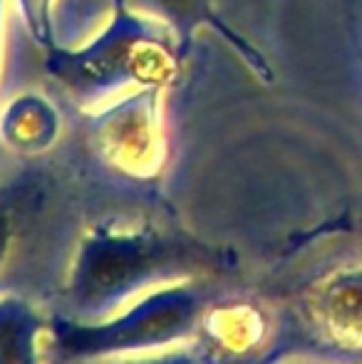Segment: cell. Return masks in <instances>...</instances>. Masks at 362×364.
Listing matches in <instances>:
<instances>
[{
  "label": "cell",
  "mask_w": 362,
  "mask_h": 364,
  "mask_svg": "<svg viewBox=\"0 0 362 364\" xmlns=\"http://www.w3.org/2000/svg\"><path fill=\"white\" fill-rule=\"evenodd\" d=\"M161 5H166L169 10H174V13H188V10L193 8V3L196 0H159Z\"/></svg>",
  "instance_id": "52a82bcc"
},
{
  "label": "cell",
  "mask_w": 362,
  "mask_h": 364,
  "mask_svg": "<svg viewBox=\"0 0 362 364\" xmlns=\"http://www.w3.org/2000/svg\"><path fill=\"white\" fill-rule=\"evenodd\" d=\"M48 322L25 297L0 295V364H40Z\"/></svg>",
  "instance_id": "3957f363"
},
{
  "label": "cell",
  "mask_w": 362,
  "mask_h": 364,
  "mask_svg": "<svg viewBox=\"0 0 362 364\" xmlns=\"http://www.w3.org/2000/svg\"><path fill=\"white\" fill-rule=\"evenodd\" d=\"M193 315V295L183 290H161L102 320L90 322L55 315L48 322V332L63 360L102 362L169 345L191 327Z\"/></svg>",
  "instance_id": "7a4b0ae2"
},
{
  "label": "cell",
  "mask_w": 362,
  "mask_h": 364,
  "mask_svg": "<svg viewBox=\"0 0 362 364\" xmlns=\"http://www.w3.org/2000/svg\"><path fill=\"white\" fill-rule=\"evenodd\" d=\"M100 149L115 166L137 171L149 151L144 114L132 107L117 112L110 122L100 127Z\"/></svg>",
  "instance_id": "277c9868"
},
{
  "label": "cell",
  "mask_w": 362,
  "mask_h": 364,
  "mask_svg": "<svg viewBox=\"0 0 362 364\" xmlns=\"http://www.w3.org/2000/svg\"><path fill=\"white\" fill-rule=\"evenodd\" d=\"M132 364H193L183 357H161V360H147V362H132Z\"/></svg>",
  "instance_id": "ba28073f"
},
{
  "label": "cell",
  "mask_w": 362,
  "mask_h": 364,
  "mask_svg": "<svg viewBox=\"0 0 362 364\" xmlns=\"http://www.w3.org/2000/svg\"><path fill=\"white\" fill-rule=\"evenodd\" d=\"M58 129L55 112L38 97H25L10 105L3 117V134L5 139L18 149H43L53 141Z\"/></svg>",
  "instance_id": "5b68a950"
},
{
  "label": "cell",
  "mask_w": 362,
  "mask_h": 364,
  "mask_svg": "<svg viewBox=\"0 0 362 364\" xmlns=\"http://www.w3.org/2000/svg\"><path fill=\"white\" fill-rule=\"evenodd\" d=\"M179 263V253L149 233L97 228L78 245L68 273V300L82 315L102 320Z\"/></svg>",
  "instance_id": "6da1fadb"
},
{
  "label": "cell",
  "mask_w": 362,
  "mask_h": 364,
  "mask_svg": "<svg viewBox=\"0 0 362 364\" xmlns=\"http://www.w3.org/2000/svg\"><path fill=\"white\" fill-rule=\"evenodd\" d=\"M15 235H18V213L5 203H0V270L8 263Z\"/></svg>",
  "instance_id": "8992f818"
}]
</instances>
